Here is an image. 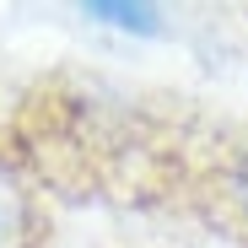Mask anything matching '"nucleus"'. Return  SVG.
Here are the masks:
<instances>
[{
  "label": "nucleus",
  "instance_id": "f257e3e1",
  "mask_svg": "<svg viewBox=\"0 0 248 248\" xmlns=\"http://www.w3.org/2000/svg\"><path fill=\"white\" fill-rule=\"evenodd\" d=\"M0 248H65L60 194L32 162L11 103L0 108Z\"/></svg>",
  "mask_w": 248,
  "mask_h": 248
}]
</instances>
